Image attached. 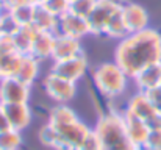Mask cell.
<instances>
[{"instance_id": "5b68a950", "label": "cell", "mask_w": 161, "mask_h": 150, "mask_svg": "<svg viewBox=\"0 0 161 150\" xmlns=\"http://www.w3.org/2000/svg\"><path fill=\"white\" fill-rule=\"evenodd\" d=\"M44 89L47 96L58 105H66L77 96V83L61 78L52 72L44 78Z\"/></svg>"}, {"instance_id": "6da1fadb", "label": "cell", "mask_w": 161, "mask_h": 150, "mask_svg": "<svg viewBox=\"0 0 161 150\" xmlns=\"http://www.w3.org/2000/svg\"><path fill=\"white\" fill-rule=\"evenodd\" d=\"M114 63L128 78H135L147 66L161 63V33L149 27L127 35L114 50Z\"/></svg>"}, {"instance_id": "2e32d148", "label": "cell", "mask_w": 161, "mask_h": 150, "mask_svg": "<svg viewBox=\"0 0 161 150\" xmlns=\"http://www.w3.org/2000/svg\"><path fill=\"white\" fill-rule=\"evenodd\" d=\"M39 59H36L33 55H24L22 56V59H20V66H19V69H17V74H16V77L20 80V81H24L25 85H28V86H31L35 81H36V78H38V75H39Z\"/></svg>"}, {"instance_id": "603a6c76", "label": "cell", "mask_w": 161, "mask_h": 150, "mask_svg": "<svg viewBox=\"0 0 161 150\" xmlns=\"http://www.w3.org/2000/svg\"><path fill=\"white\" fill-rule=\"evenodd\" d=\"M22 146V133L8 128L0 133V150H19Z\"/></svg>"}, {"instance_id": "836d02e7", "label": "cell", "mask_w": 161, "mask_h": 150, "mask_svg": "<svg viewBox=\"0 0 161 150\" xmlns=\"http://www.w3.org/2000/svg\"><path fill=\"white\" fill-rule=\"evenodd\" d=\"M69 2H70V3H72V2H75V0H69Z\"/></svg>"}, {"instance_id": "8fae6325", "label": "cell", "mask_w": 161, "mask_h": 150, "mask_svg": "<svg viewBox=\"0 0 161 150\" xmlns=\"http://www.w3.org/2000/svg\"><path fill=\"white\" fill-rule=\"evenodd\" d=\"M0 108L5 113L11 128L22 131L30 125L31 109H30L28 103H0Z\"/></svg>"}, {"instance_id": "1f68e13d", "label": "cell", "mask_w": 161, "mask_h": 150, "mask_svg": "<svg viewBox=\"0 0 161 150\" xmlns=\"http://www.w3.org/2000/svg\"><path fill=\"white\" fill-rule=\"evenodd\" d=\"M5 11V5H3V0H0V14Z\"/></svg>"}, {"instance_id": "e0dca14e", "label": "cell", "mask_w": 161, "mask_h": 150, "mask_svg": "<svg viewBox=\"0 0 161 150\" xmlns=\"http://www.w3.org/2000/svg\"><path fill=\"white\" fill-rule=\"evenodd\" d=\"M36 35H38V30H36L33 25L20 27V28L13 35V41H14L16 50H17L20 55H31V49H33Z\"/></svg>"}, {"instance_id": "d4e9b609", "label": "cell", "mask_w": 161, "mask_h": 150, "mask_svg": "<svg viewBox=\"0 0 161 150\" xmlns=\"http://www.w3.org/2000/svg\"><path fill=\"white\" fill-rule=\"evenodd\" d=\"M96 3H97V0H75L70 3V11L88 19V16L92 13Z\"/></svg>"}, {"instance_id": "484cf974", "label": "cell", "mask_w": 161, "mask_h": 150, "mask_svg": "<svg viewBox=\"0 0 161 150\" xmlns=\"http://www.w3.org/2000/svg\"><path fill=\"white\" fill-rule=\"evenodd\" d=\"M42 6H46L56 17H59L64 13L70 11V2L69 0H46Z\"/></svg>"}, {"instance_id": "ac0fdd59", "label": "cell", "mask_w": 161, "mask_h": 150, "mask_svg": "<svg viewBox=\"0 0 161 150\" xmlns=\"http://www.w3.org/2000/svg\"><path fill=\"white\" fill-rule=\"evenodd\" d=\"M38 31H47V33H56V27H58V17L52 14L46 6L42 5H36L35 9V17H33V24H31Z\"/></svg>"}, {"instance_id": "8992f818", "label": "cell", "mask_w": 161, "mask_h": 150, "mask_svg": "<svg viewBox=\"0 0 161 150\" xmlns=\"http://www.w3.org/2000/svg\"><path fill=\"white\" fill-rule=\"evenodd\" d=\"M86 70H88V59L83 53L78 55V56L69 58V59L53 61L52 69H50L52 74L61 77V78H66L69 81H74V83L81 80L85 77Z\"/></svg>"}, {"instance_id": "277c9868", "label": "cell", "mask_w": 161, "mask_h": 150, "mask_svg": "<svg viewBox=\"0 0 161 150\" xmlns=\"http://www.w3.org/2000/svg\"><path fill=\"white\" fill-rule=\"evenodd\" d=\"M124 2L120 0H97L92 13L88 16L91 35H105L107 25L113 16L120 9Z\"/></svg>"}, {"instance_id": "7c38bea8", "label": "cell", "mask_w": 161, "mask_h": 150, "mask_svg": "<svg viewBox=\"0 0 161 150\" xmlns=\"http://www.w3.org/2000/svg\"><path fill=\"white\" fill-rule=\"evenodd\" d=\"M124 114V124H125V130H127V135L130 138V141L138 147V149H144L149 136H150V125L131 114H127V113H122Z\"/></svg>"}, {"instance_id": "f546056e", "label": "cell", "mask_w": 161, "mask_h": 150, "mask_svg": "<svg viewBox=\"0 0 161 150\" xmlns=\"http://www.w3.org/2000/svg\"><path fill=\"white\" fill-rule=\"evenodd\" d=\"M24 3H35V2L33 0H3L5 9H11V8H16V6L24 5Z\"/></svg>"}, {"instance_id": "d6986e66", "label": "cell", "mask_w": 161, "mask_h": 150, "mask_svg": "<svg viewBox=\"0 0 161 150\" xmlns=\"http://www.w3.org/2000/svg\"><path fill=\"white\" fill-rule=\"evenodd\" d=\"M22 56L24 55H20L16 50L0 55V80L8 78V77H16Z\"/></svg>"}, {"instance_id": "7a4b0ae2", "label": "cell", "mask_w": 161, "mask_h": 150, "mask_svg": "<svg viewBox=\"0 0 161 150\" xmlns=\"http://www.w3.org/2000/svg\"><path fill=\"white\" fill-rule=\"evenodd\" d=\"M92 131L99 139L100 150H138L127 135L122 113L109 111L102 114Z\"/></svg>"}, {"instance_id": "44dd1931", "label": "cell", "mask_w": 161, "mask_h": 150, "mask_svg": "<svg viewBox=\"0 0 161 150\" xmlns=\"http://www.w3.org/2000/svg\"><path fill=\"white\" fill-rule=\"evenodd\" d=\"M35 9H36V5L35 3H24V5H19V6L11 8V9H6V11L13 16V19L20 27H25V25H31L33 24Z\"/></svg>"}, {"instance_id": "d590c367", "label": "cell", "mask_w": 161, "mask_h": 150, "mask_svg": "<svg viewBox=\"0 0 161 150\" xmlns=\"http://www.w3.org/2000/svg\"><path fill=\"white\" fill-rule=\"evenodd\" d=\"M160 88H161V86H160Z\"/></svg>"}, {"instance_id": "3957f363", "label": "cell", "mask_w": 161, "mask_h": 150, "mask_svg": "<svg viewBox=\"0 0 161 150\" xmlns=\"http://www.w3.org/2000/svg\"><path fill=\"white\" fill-rule=\"evenodd\" d=\"M92 80L102 96L108 99H116L125 92L130 78L117 63L111 61V63H102L94 69Z\"/></svg>"}, {"instance_id": "f1b7e54d", "label": "cell", "mask_w": 161, "mask_h": 150, "mask_svg": "<svg viewBox=\"0 0 161 150\" xmlns=\"http://www.w3.org/2000/svg\"><path fill=\"white\" fill-rule=\"evenodd\" d=\"M146 94H147L149 100L152 102V105L155 106V109L161 114V88H155V89H152Z\"/></svg>"}, {"instance_id": "ba28073f", "label": "cell", "mask_w": 161, "mask_h": 150, "mask_svg": "<svg viewBox=\"0 0 161 150\" xmlns=\"http://www.w3.org/2000/svg\"><path fill=\"white\" fill-rule=\"evenodd\" d=\"M30 88L17 77L0 80V103H28Z\"/></svg>"}, {"instance_id": "9c48e42d", "label": "cell", "mask_w": 161, "mask_h": 150, "mask_svg": "<svg viewBox=\"0 0 161 150\" xmlns=\"http://www.w3.org/2000/svg\"><path fill=\"white\" fill-rule=\"evenodd\" d=\"M120 13L125 22V27L130 33H138L149 28V13L144 6L133 2H124L120 6Z\"/></svg>"}, {"instance_id": "52a82bcc", "label": "cell", "mask_w": 161, "mask_h": 150, "mask_svg": "<svg viewBox=\"0 0 161 150\" xmlns=\"http://www.w3.org/2000/svg\"><path fill=\"white\" fill-rule=\"evenodd\" d=\"M56 33L58 35H64L69 38H75V39H81L88 35H91L89 30V22L86 17L78 16L72 11L64 13L63 16L58 17V27H56Z\"/></svg>"}, {"instance_id": "5bb4252c", "label": "cell", "mask_w": 161, "mask_h": 150, "mask_svg": "<svg viewBox=\"0 0 161 150\" xmlns=\"http://www.w3.org/2000/svg\"><path fill=\"white\" fill-rule=\"evenodd\" d=\"M135 83L138 86V91L141 92H149L155 88L161 86V63L147 66L142 69L135 78Z\"/></svg>"}, {"instance_id": "9a60e30c", "label": "cell", "mask_w": 161, "mask_h": 150, "mask_svg": "<svg viewBox=\"0 0 161 150\" xmlns=\"http://www.w3.org/2000/svg\"><path fill=\"white\" fill-rule=\"evenodd\" d=\"M55 36L56 33H47V31H38L33 49H31V55L39 59H52V53H53V46H55Z\"/></svg>"}, {"instance_id": "4dcf8cb0", "label": "cell", "mask_w": 161, "mask_h": 150, "mask_svg": "<svg viewBox=\"0 0 161 150\" xmlns=\"http://www.w3.org/2000/svg\"><path fill=\"white\" fill-rule=\"evenodd\" d=\"M8 128H11V127H9V122H8V119H6L5 113H3V111H2V108H0V133H2V131H5V130H8Z\"/></svg>"}, {"instance_id": "7402d4cb", "label": "cell", "mask_w": 161, "mask_h": 150, "mask_svg": "<svg viewBox=\"0 0 161 150\" xmlns=\"http://www.w3.org/2000/svg\"><path fill=\"white\" fill-rule=\"evenodd\" d=\"M127 35H128V30H127V27H125L122 13H120V9H119V11L113 16V19L109 20V24L107 25L105 36L114 38V39H124Z\"/></svg>"}, {"instance_id": "d6a6232c", "label": "cell", "mask_w": 161, "mask_h": 150, "mask_svg": "<svg viewBox=\"0 0 161 150\" xmlns=\"http://www.w3.org/2000/svg\"><path fill=\"white\" fill-rule=\"evenodd\" d=\"M33 2H35V5H44L46 0H33Z\"/></svg>"}, {"instance_id": "ffe728a7", "label": "cell", "mask_w": 161, "mask_h": 150, "mask_svg": "<svg viewBox=\"0 0 161 150\" xmlns=\"http://www.w3.org/2000/svg\"><path fill=\"white\" fill-rule=\"evenodd\" d=\"M77 119H78V116L72 108H69L67 105H56L49 114V122L47 124H50L53 128H59V127H63L66 124H70Z\"/></svg>"}, {"instance_id": "e575fe53", "label": "cell", "mask_w": 161, "mask_h": 150, "mask_svg": "<svg viewBox=\"0 0 161 150\" xmlns=\"http://www.w3.org/2000/svg\"><path fill=\"white\" fill-rule=\"evenodd\" d=\"M138 150H146V149H138Z\"/></svg>"}, {"instance_id": "4316f807", "label": "cell", "mask_w": 161, "mask_h": 150, "mask_svg": "<svg viewBox=\"0 0 161 150\" xmlns=\"http://www.w3.org/2000/svg\"><path fill=\"white\" fill-rule=\"evenodd\" d=\"M146 150H161V128H152L150 136L144 146Z\"/></svg>"}, {"instance_id": "4fadbf2b", "label": "cell", "mask_w": 161, "mask_h": 150, "mask_svg": "<svg viewBox=\"0 0 161 150\" xmlns=\"http://www.w3.org/2000/svg\"><path fill=\"white\" fill-rule=\"evenodd\" d=\"M78 55H81L80 39L69 38V36L56 33L52 61H63V59H69V58H74V56H78Z\"/></svg>"}, {"instance_id": "83f0119b", "label": "cell", "mask_w": 161, "mask_h": 150, "mask_svg": "<svg viewBox=\"0 0 161 150\" xmlns=\"http://www.w3.org/2000/svg\"><path fill=\"white\" fill-rule=\"evenodd\" d=\"M75 150H100V146H99V139H97V136H96V133L94 131H91L81 142H80V146L77 147Z\"/></svg>"}, {"instance_id": "30bf717a", "label": "cell", "mask_w": 161, "mask_h": 150, "mask_svg": "<svg viewBox=\"0 0 161 150\" xmlns=\"http://www.w3.org/2000/svg\"><path fill=\"white\" fill-rule=\"evenodd\" d=\"M124 113L131 114V116H135V117H138V119L147 122L149 125H152V122H153V120L158 117V114H160V113L155 109V106L152 105V102L149 100L147 94H146V92H141V91H138L135 96L130 97V100L127 102V108H125ZM150 128H152V127H150Z\"/></svg>"}, {"instance_id": "cb8c5ba5", "label": "cell", "mask_w": 161, "mask_h": 150, "mask_svg": "<svg viewBox=\"0 0 161 150\" xmlns=\"http://www.w3.org/2000/svg\"><path fill=\"white\" fill-rule=\"evenodd\" d=\"M38 136H39V141H41L46 147H50V149H53V150H63V144H61L59 135L56 133V130H55L52 125L46 124V125L39 130Z\"/></svg>"}]
</instances>
